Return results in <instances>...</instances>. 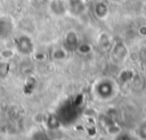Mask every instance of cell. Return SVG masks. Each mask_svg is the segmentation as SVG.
Here are the masks:
<instances>
[{"label":"cell","mask_w":146,"mask_h":140,"mask_svg":"<svg viewBox=\"0 0 146 140\" xmlns=\"http://www.w3.org/2000/svg\"><path fill=\"white\" fill-rule=\"evenodd\" d=\"M15 46H16L17 51L19 53H22V55H30L33 51V48H34L31 38L27 36V35H21V36H18L16 39Z\"/></svg>","instance_id":"cell-1"},{"label":"cell","mask_w":146,"mask_h":140,"mask_svg":"<svg viewBox=\"0 0 146 140\" xmlns=\"http://www.w3.org/2000/svg\"><path fill=\"white\" fill-rule=\"evenodd\" d=\"M79 43H80L79 36H78V34H76L75 31H68V32H66V34L64 36V48L67 51L68 50H76Z\"/></svg>","instance_id":"cell-2"},{"label":"cell","mask_w":146,"mask_h":140,"mask_svg":"<svg viewBox=\"0 0 146 140\" xmlns=\"http://www.w3.org/2000/svg\"><path fill=\"white\" fill-rule=\"evenodd\" d=\"M49 9L55 16H62L66 13L67 5H65L62 0H50Z\"/></svg>","instance_id":"cell-3"},{"label":"cell","mask_w":146,"mask_h":140,"mask_svg":"<svg viewBox=\"0 0 146 140\" xmlns=\"http://www.w3.org/2000/svg\"><path fill=\"white\" fill-rule=\"evenodd\" d=\"M67 8L70 9V11L74 15H79L80 13L83 11L84 9V5L81 0H71L70 3L67 5Z\"/></svg>","instance_id":"cell-4"},{"label":"cell","mask_w":146,"mask_h":140,"mask_svg":"<svg viewBox=\"0 0 146 140\" xmlns=\"http://www.w3.org/2000/svg\"><path fill=\"white\" fill-rule=\"evenodd\" d=\"M95 14H96V16L99 17V18L105 17L106 14H107V6H106L104 2H98V3H96V6H95Z\"/></svg>","instance_id":"cell-5"},{"label":"cell","mask_w":146,"mask_h":140,"mask_svg":"<svg viewBox=\"0 0 146 140\" xmlns=\"http://www.w3.org/2000/svg\"><path fill=\"white\" fill-rule=\"evenodd\" d=\"M66 49L63 47V48H56L54 51H52V58L56 59V60H63L64 58H66Z\"/></svg>","instance_id":"cell-6"}]
</instances>
